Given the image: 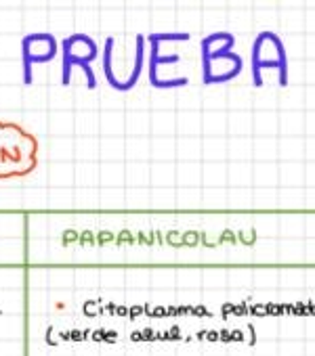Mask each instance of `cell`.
Here are the masks:
<instances>
[{"instance_id": "obj_1", "label": "cell", "mask_w": 315, "mask_h": 356, "mask_svg": "<svg viewBox=\"0 0 315 356\" xmlns=\"http://www.w3.org/2000/svg\"><path fill=\"white\" fill-rule=\"evenodd\" d=\"M78 237H80V235H78L76 231H66L63 237H61V243H63V245H74V243L78 241Z\"/></svg>"}]
</instances>
